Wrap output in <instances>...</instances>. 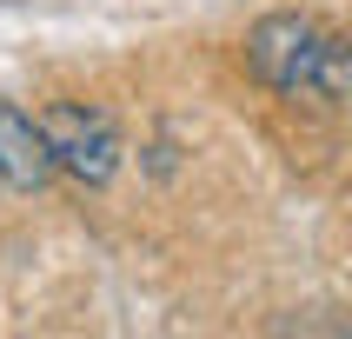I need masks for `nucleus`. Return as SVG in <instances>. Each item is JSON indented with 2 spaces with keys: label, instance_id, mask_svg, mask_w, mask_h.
<instances>
[{
  "label": "nucleus",
  "instance_id": "f257e3e1",
  "mask_svg": "<svg viewBox=\"0 0 352 339\" xmlns=\"http://www.w3.org/2000/svg\"><path fill=\"white\" fill-rule=\"evenodd\" d=\"M246 60L253 74L286 100H326V107H352V40L326 34L313 14H266L246 34Z\"/></svg>",
  "mask_w": 352,
  "mask_h": 339
},
{
  "label": "nucleus",
  "instance_id": "f03ea898",
  "mask_svg": "<svg viewBox=\"0 0 352 339\" xmlns=\"http://www.w3.org/2000/svg\"><path fill=\"white\" fill-rule=\"evenodd\" d=\"M40 133L54 146V166L74 173L80 186H107L120 173V133L100 107H80V100H54L40 113Z\"/></svg>",
  "mask_w": 352,
  "mask_h": 339
},
{
  "label": "nucleus",
  "instance_id": "7ed1b4c3",
  "mask_svg": "<svg viewBox=\"0 0 352 339\" xmlns=\"http://www.w3.org/2000/svg\"><path fill=\"white\" fill-rule=\"evenodd\" d=\"M54 146L40 133L34 113H20L14 100H0V179L14 186V193H40L47 179H54Z\"/></svg>",
  "mask_w": 352,
  "mask_h": 339
}]
</instances>
